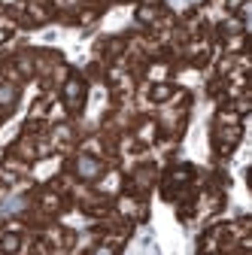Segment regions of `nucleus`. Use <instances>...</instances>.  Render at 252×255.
Here are the masks:
<instances>
[{"label":"nucleus","instance_id":"obj_1","mask_svg":"<svg viewBox=\"0 0 252 255\" xmlns=\"http://www.w3.org/2000/svg\"><path fill=\"white\" fill-rule=\"evenodd\" d=\"M58 101L64 104L67 116L70 119H79L85 113V104H88V82L82 79L79 70H70V76L64 79V85L58 88Z\"/></svg>","mask_w":252,"mask_h":255}]
</instances>
